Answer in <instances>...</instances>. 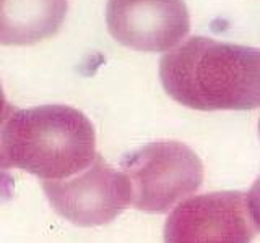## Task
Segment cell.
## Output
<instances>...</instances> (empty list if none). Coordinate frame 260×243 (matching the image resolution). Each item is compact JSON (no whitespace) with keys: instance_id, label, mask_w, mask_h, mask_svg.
<instances>
[{"instance_id":"1","label":"cell","mask_w":260,"mask_h":243,"mask_svg":"<svg viewBox=\"0 0 260 243\" xmlns=\"http://www.w3.org/2000/svg\"><path fill=\"white\" fill-rule=\"evenodd\" d=\"M169 97L203 112L260 107V49L190 36L159 60Z\"/></svg>"},{"instance_id":"2","label":"cell","mask_w":260,"mask_h":243,"mask_svg":"<svg viewBox=\"0 0 260 243\" xmlns=\"http://www.w3.org/2000/svg\"><path fill=\"white\" fill-rule=\"evenodd\" d=\"M2 156L5 169L26 170L44 182L62 180L94 162V127L70 105L16 109L4 127Z\"/></svg>"},{"instance_id":"3","label":"cell","mask_w":260,"mask_h":243,"mask_svg":"<svg viewBox=\"0 0 260 243\" xmlns=\"http://www.w3.org/2000/svg\"><path fill=\"white\" fill-rule=\"evenodd\" d=\"M132 185V206L145 213H168L203 183L199 156L181 141H154L122 157Z\"/></svg>"},{"instance_id":"4","label":"cell","mask_w":260,"mask_h":243,"mask_svg":"<svg viewBox=\"0 0 260 243\" xmlns=\"http://www.w3.org/2000/svg\"><path fill=\"white\" fill-rule=\"evenodd\" d=\"M43 190L60 217L80 227L104 225L132 206L128 177L98 154L83 174L70 180H46Z\"/></svg>"},{"instance_id":"5","label":"cell","mask_w":260,"mask_h":243,"mask_svg":"<svg viewBox=\"0 0 260 243\" xmlns=\"http://www.w3.org/2000/svg\"><path fill=\"white\" fill-rule=\"evenodd\" d=\"M255 227L241 191H216L181 201L168 216L165 243H252Z\"/></svg>"},{"instance_id":"6","label":"cell","mask_w":260,"mask_h":243,"mask_svg":"<svg viewBox=\"0 0 260 243\" xmlns=\"http://www.w3.org/2000/svg\"><path fill=\"white\" fill-rule=\"evenodd\" d=\"M106 26L112 39L138 52H169L190 32L184 0H108Z\"/></svg>"},{"instance_id":"7","label":"cell","mask_w":260,"mask_h":243,"mask_svg":"<svg viewBox=\"0 0 260 243\" xmlns=\"http://www.w3.org/2000/svg\"><path fill=\"white\" fill-rule=\"evenodd\" d=\"M69 0H0V46H32L57 34Z\"/></svg>"},{"instance_id":"8","label":"cell","mask_w":260,"mask_h":243,"mask_svg":"<svg viewBox=\"0 0 260 243\" xmlns=\"http://www.w3.org/2000/svg\"><path fill=\"white\" fill-rule=\"evenodd\" d=\"M247 208L255 230L260 232V177L252 185L250 191L247 193Z\"/></svg>"},{"instance_id":"9","label":"cell","mask_w":260,"mask_h":243,"mask_svg":"<svg viewBox=\"0 0 260 243\" xmlns=\"http://www.w3.org/2000/svg\"><path fill=\"white\" fill-rule=\"evenodd\" d=\"M15 110H16V107H13L12 104H8L5 93L2 89V85H0V170L5 169V162H4V156H2V132H4L7 120L10 118V115Z\"/></svg>"},{"instance_id":"10","label":"cell","mask_w":260,"mask_h":243,"mask_svg":"<svg viewBox=\"0 0 260 243\" xmlns=\"http://www.w3.org/2000/svg\"><path fill=\"white\" fill-rule=\"evenodd\" d=\"M258 135H260V120H258Z\"/></svg>"}]
</instances>
